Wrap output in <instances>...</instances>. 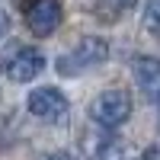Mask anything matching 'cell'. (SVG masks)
<instances>
[{
	"label": "cell",
	"mask_w": 160,
	"mask_h": 160,
	"mask_svg": "<svg viewBox=\"0 0 160 160\" xmlns=\"http://www.w3.org/2000/svg\"><path fill=\"white\" fill-rule=\"evenodd\" d=\"M83 148L90 160H131V148L125 141H118L115 135H109V128L93 131L90 138H83Z\"/></svg>",
	"instance_id": "cell-6"
},
{
	"label": "cell",
	"mask_w": 160,
	"mask_h": 160,
	"mask_svg": "<svg viewBox=\"0 0 160 160\" xmlns=\"http://www.w3.org/2000/svg\"><path fill=\"white\" fill-rule=\"evenodd\" d=\"M141 26H144L151 35H157V38H160V0H148V3H144Z\"/></svg>",
	"instance_id": "cell-9"
},
{
	"label": "cell",
	"mask_w": 160,
	"mask_h": 160,
	"mask_svg": "<svg viewBox=\"0 0 160 160\" xmlns=\"http://www.w3.org/2000/svg\"><path fill=\"white\" fill-rule=\"evenodd\" d=\"M48 160H80V157H74L71 151H55V154H51Z\"/></svg>",
	"instance_id": "cell-11"
},
{
	"label": "cell",
	"mask_w": 160,
	"mask_h": 160,
	"mask_svg": "<svg viewBox=\"0 0 160 160\" xmlns=\"http://www.w3.org/2000/svg\"><path fill=\"white\" fill-rule=\"evenodd\" d=\"M135 3H138V0H96L93 13H96L102 22H115V19L128 16V13L135 10Z\"/></svg>",
	"instance_id": "cell-8"
},
{
	"label": "cell",
	"mask_w": 160,
	"mask_h": 160,
	"mask_svg": "<svg viewBox=\"0 0 160 160\" xmlns=\"http://www.w3.org/2000/svg\"><path fill=\"white\" fill-rule=\"evenodd\" d=\"M106 58H109V42L99 38V35H87L71 51H64L58 58V74L61 77H80V74H87L93 68H99Z\"/></svg>",
	"instance_id": "cell-1"
},
{
	"label": "cell",
	"mask_w": 160,
	"mask_h": 160,
	"mask_svg": "<svg viewBox=\"0 0 160 160\" xmlns=\"http://www.w3.org/2000/svg\"><path fill=\"white\" fill-rule=\"evenodd\" d=\"M131 112H135V99H131L128 90H118V87L102 90L99 96L90 102V118L99 128H109V131L112 128H122L131 118Z\"/></svg>",
	"instance_id": "cell-2"
},
{
	"label": "cell",
	"mask_w": 160,
	"mask_h": 160,
	"mask_svg": "<svg viewBox=\"0 0 160 160\" xmlns=\"http://www.w3.org/2000/svg\"><path fill=\"white\" fill-rule=\"evenodd\" d=\"M7 32H10V16H7V10L0 7V38H3Z\"/></svg>",
	"instance_id": "cell-10"
},
{
	"label": "cell",
	"mask_w": 160,
	"mask_h": 160,
	"mask_svg": "<svg viewBox=\"0 0 160 160\" xmlns=\"http://www.w3.org/2000/svg\"><path fill=\"white\" fill-rule=\"evenodd\" d=\"M131 74H135V83H138V90L144 93V96L160 102V58H151V55L135 58Z\"/></svg>",
	"instance_id": "cell-7"
},
{
	"label": "cell",
	"mask_w": 160,
	"mask_h": 160,
	"mask_svg": "<svg viewBox=\"0 0 160 160\" xmlns=\"http://www.w3.org/2000/svg\"><path fill=\"white\" fill-rule=\"evenodd\" d=\"M157 131H160V118H157Z\"/></svg>",
	"instance_id": "cell-13"
},
{
	"label": "cell",
	"mask_w": 160,
	"mask_h": 160,
	"mask_svg": "<svg viewBox=\"0 0 160 160\" xmlns=\"http://www.w3.org/2000/svg\"><path fill=\"white\" fill-rule=\"evenodd\" d=\"M26 106H29V112L35 118H42V122H61V118H68V112H71V102H68V96H64L58 87H35L29 93V99H26Z\"/></svg>",
	"instance_id": "cell-4"
},
{
	"label": "cell",
	"mask_w": 160,
	"mask_h": 160,
	"mask_svg": "<svg viewBox=\"0 0 160 160\" xmlns=\"http://www.w3.org/2000/svg\"><path fill=\"white\" fill-rule=\"evenodd\" d=\"M144 160H160V144H154V148H148V154H144Z\"/></svg>",
	"instance_id": "cell-12"
},
{
	"label": "cell",
	"mask_w": 160,
	"mask_h": 160,
	"mask_svg": "<svg viewBox=\"0 0 160 160\" xmlns=\"http://www.w3.org/2000/svg\"><path fill=\"white\" fill-rule=\"evenodd\" d=\"M42 71H45V55L38 48H32V45H19L3 61V74L13 83H29V80H35Z\"/></svg>",
	"instance_id": "cell-5"
},
{
	"label": "cell",
	"mask_w": 160,
	"mask_h": 160,
	"mask_svg": "<svg viewBox=\"0 0 160 160\" xmlns=\"http://www.w3.org/2000/svg\"><path fill=\"white\" fill-rule=\"evenodd\" d=\"M22 19H26V29L38 38H48L58 32V26L64 19V10H61V0H29L22 10Z\"/></svg>",
	"instance_id": "cell-3"
}]
</instances>
